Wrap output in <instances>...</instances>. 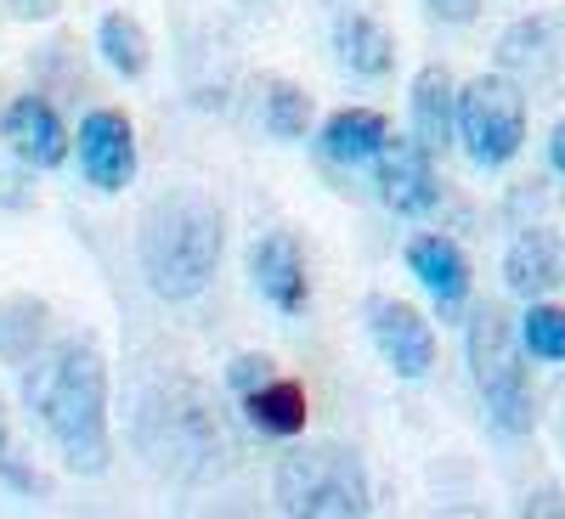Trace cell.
I'll return each instance as SVG.
<instances>
[{
  "mask_svg": "<svg viewBox=\"0 0 565 519\" xmlns=\"http://www.w3.org/2000/svg\"><path fill=\"white\" fill-rule=\"evenodd\" d=\"M266 379H277V367H271V356H232V367H226V385L238 390V396L260 390Z\"/></svg>",
  "mask_w": 565,
  "mask_h": 519,
  "instance_id": "obj_23",
  "label": "cell"
},
{
  "mask_svg": "<svg viewBox=\"0 0 565 519\" xmlns=\"http://www.w3.org/2000/svg\"><path fill=\"white\" fill-rule=\"evenodd\" d=\"M12 18H52L57 12V0H7Z\"/></svg>",
  "mask_w": 565,
  "mask_h": 519,
  "instance_id": "obj_25",
  "label": "cell"
},
{
  "mask_svg": "<svg viewBox=\"0 0 565 519\" xmlns=\"http://www.w3.org/2000/svg\"><path fill=\"white\" fill-rule=\"evenodd\" d=\"M249 282L282 316L306 311L311 282H306V255L295 244V231H266V238H255V249H249Z\"/></svg>",
  "mask_w": 565,
  "mask_h": 519,
  "instance_id": "obj_10",
  "label": "cell"
},
{
  "mask_svg": "<svg viewBox=\"0 0 565 519\" xmlns=\"http://www.w3.org/2000/svg\"><path fill=\"white\" fill-rule=\"evenodd\" d=\"M271 497L295 519H362L373 508L367 468L340 441H306L295 452H282Z\"/></svg>",
  "mask_w": 565,
  "mask_h": 519,
  "instance_id": "obj_4",
  "label": "cell"
},
{
  "mask_svg": "<svg viewBox=\"0 0 565 519\" xmlns=\"http://www.w3.org/2000/svg\"><path fill=\"white\" fill-rule=\"evenodd\" d=\"M503 282H509V294H521V300L554 294L559 282H565V255L554 244V231L526 226L521 238L509 244V255H503Z\"/></svg>",
  "mask_w": 565,
  "mask_h": 519,
  "instance_id": "obj_13",
  "label": "cell"
},
{
  "mask_svg": "<svg viewBox=\"0 0 565 519\" xmlns=\"http://www.w3.org/2000/svg\"><path fill=\"white\" fill-rule=\"evenodd\" d=\"M136 446L159 475L170 480H215L238 457V441H232L221 407L193 385V379H170L153 385L136 407Z\"/></svg>",
  "mask_w": 565,
  "mask_h": 519,
  "instance_id": "obj_2",
  "label": "cell"
},
{
  "mask_svg": "<svg viewBox=\"0 0 565 519\" xmlns=\"http://www.w3.org/2000/svg\"><path fill=\"white\" fill-rule=\"evenodd\" d=\"M334 52L362 79H385L396 68V40H391V29L373 18V12H345L334 23Z\"/></svg>",
  "mask_w": 565,
  "mask_h": 519,
  "instance_id": "obj_15",
  "label": "cell"
},
{
  "mask_svg": "<svg viewBox=\"0 0 565 519\" xmlns=\"http://www.w3.org/2000/svg\"><path fill=\"white\" fill-rule=\"evenodd\" d=\"M79 170L97 193H119L136 175V130L119 108H90L79 119Z\"/></svg>",
  "mask_w": 565,
  "mask_h": 519,
  "instance_id": "obj_8",
  "label": "cell"
},
{
  "mask_svg": "<svg viewBox=\"0 0 565 519\" xmlns=\"http://www.w3.org/2000/svg\"><path fill=\"white\" fill-rule=\"evenodd\" d=\"M391 141V130H385V119L373 113V108H345V113H334L322 125V159L328 164H373L380 159V148Z\"/></svg>",
  "mask_w": 565,
  "mask_h": 519,
  "instance_id": "obj_16",
  "label": "cell"
},
{
  "mask_svg": "<svg viewBox=\"0 0 565 519\" xmlns=\"http://www.w3.org/2000/svg\"><path fill=\"white\" fill-rule=\"evenodd\" d=\"M548 164L565 175V119H559V125H554V136H548Z\"/></svg>",
  "mask_w": 565,
  "mask_h": 519,
  "instance_id": "obj_26",
  "label": "cell"
},
{
  "mask_svg": "<svg viewBox=\"0 0 565 519\" xmlns=\"http://www.w3.org/2000/svg\"><path fill=\"white\" fill-rule=\"evenodd\" d=\"M97 52H103V63H108L119 79H141V74H148L153 45H148V29H141L136 18L108 12V18L97 23Z\"/></svg>",
  "mask_w": 565,
  "mask_h": 519,
  "instance_id": "obj_18",
  "label": "cell"
},
{
  "mask_svg": "<svg viewBox=\"0 0 565 519\" xmlns=\"http://www.w3.org/2000/svg\"><path fill=\"white\" fill-rule=\"evenodd\" d=\"M306 125H311V97L300 85H289V79H271V90H266V130L277 141H300Z\"/></svg>",
  "mask_w": 565,
  "mask_h": 519,
  "instance_id": "obj_20",
  "label": "cell"
},
{
  "mask_svg": "<svg viewBox=\"0 0 565 519\" xmlns=\"http://www.w3.org/2000/svg\"><path fill=\"white\" fill-rule=\"evenodd\" d=\"M380 198L396 215H430L441 198V181H436V153L418 148V141H385L380 148Z\"/></svg>",
  "mask_w": 565,
  "mask_h": 519,
  "instance_id": "obj_9",
  "label": "cell"
},
{
  "mask_svg": "<svg viewBox=\"0 0 565 519\" xmlns=\"http://www.w3.org/2000/svg\"><path fill=\"white\" fill-rule=\"evenodd\" d=\"M521 350L537 361H565V311L559 305H537L521 316Z\"/></svg>",
  "mask_w": 565,
  "mask_h": 519,
  "instance_id": "obj_21",
  "label": "cell"
},
{
  "mask_svg": "<svg viewBox=\"0 0 565 519\" xmlns=\"http://www.w3.org/2000/svg\"><path fill=\"white\" fill-rule=\"evenodd\" d=\"M221 244H226V226L210 198L164 193L141 215V238H136L141 277H148L159 300H199L221 266Z\"/></svg>",
  "mask_w": 565,
  "mask_h": 519,
  "instance_id": "obj_3",
  "label": "cell"
},
{
  "mask_svg": "<svg viewBox=\"0 0 565 519\" xmlns=\"http://www.w3.org/2000/svg\"><path fill=\"white\" fill-rule=\"evenodd\" d=\"M244 412L260 435H300L306 430V390L295 379H266L244 396Z\"/></svg>",
  "mask_w": 565,
  "mask_h": 519,
  "instance_id": "obj_17",
  "label": "cell"
},
{
  "mask_svg": "<svg viewBox=\"0 0 565 519\" xmlns=\"http://www.w3.org/2000/svg\"><path fill=\"white\" fill-rule=\"evenodd\" d=\"M469 367H476V390L487 401V418L498 435H532L537 423V390L521 361V339L498 305H481L469 316Z\"/></svg>",
  "mask_w": 565,
  "mask_h": 519,
  "instance_id": "obj_5",
  "label": "cell"
},
{
  "mask_svg": "<svg viewBox=\"0 0 565 519\" xmlns=\"http://www.w3.org/2000/svg\"><path fill=\"white\" fill-rule=\"evenodd\" d=\"M0 136H7V148L29 170H52V164L68 159V130H63L57 108L45 97H18L7 108V119H0Z\"/></svg>",
  "mask_w": 565,
  "mask_h": 519,
  "instance_id": "obj_11",
  "label": "cell"
},
{
  "mask_svg": "<svg viewBox=\"0 0 565 519\" xmlns=\"http://www.w3.org/2000/svg\"><path fill=\"white\" fill-rule=\"evenodd\" d=\"M407 266H413V277L424 282V294H430L447 316L463 311V300H469V260H463V249H458L452 238H441V231H424V238H413V244H407Z\"/></svg>",
  "mask_w": 565,
  "mask_h": 519,
  "instance_id": "obj_12",
  "label": "cell"
},
{
  "mask_svg": "<svg viewBox=\"0 0 565 519\" xmlns=\"http://www.w3.org/2000/svg\"><path fill=\"white\" fill-rule=\"evenodd\" d=\"M458 141L476 170H503L526 148V97L503 74H481L458 90Z\"/></svg>",
  "mask_w": 565,
  "mask_h": 519,
  "instance_id": "obj_6",
  "label": "cell"
},
{
  "mask_svg": "<svg viewBox=\"0 0 565 519\" xmlns=\"http://www.w3.org/2000/svg\"><path fill=\"white\" fill-rule=\"evenodd\" d=\"M452 130H458V90L447 68H424L413 79V141L430 153L452 148Z\"/></svg>",
  "mask_w": 565,
  "mask_h": 519,
  "instance_id": "obj_14",
  "label": "cell"
},
{
  "mask_svg": "<svg viewBox=\"0 0 565 519\" xmlns=\"http://www.w3.org/2000/svg\"><path fill=\"white\" fill-rule=\"evenodd\" d=\"M367 334L373 345H380V356L391 361L396 379H430V367H436V334H430V322H424L407 300H385V294H373L367 300Z\"/></svg>",
  "mask_w": 565,
  "mask_h": 519,
  "instance_id": "obj_7",
  "label": "cell"
},
{
  "mask_svg": "<svg viewBox=\"0 0 565 519\" xmlns=\"http://www.w3.org/2000/svg\"><path fill=\"white\" fill-rule=\"evenodd\" d=\"M0 486H12L18 497H45V475L18 452V441L7 430V412H0Z\"/></svg>",
  "mask_w": 565,
  "mask_h": 519,
  "instance_id": "obj_22",
  "label": "cell"
},
{
  "mask_svg": "<svg viewBox=\"0 0 565 519\" xmlns=\"http://www.w3.org/2000/svg\"><path fill=\"white\" fill-rule=\"evenodd\" d=\"M23 401L74 475H108V361L97 339H57L23 367Z\"/></svg>",
  "mask_w": 565,
  "mask_h": 519,
  "instance_id": "obj_1",
  "label": "cell"
},
{
  "mask_svg": "<svg viewBox=\"0 0 565 519\" xmlns=\"http://www.w3.org/2000/svg\"><path fill=\"white\" fill-rule=\"evenodd\" d=\"M45 316L52 311H45L40 300H29V294L0 305V356H7L12 367H29L45 350Z\"/></svg>",
  "mask_w": 565,
  "mask_h": 519,
  "instance_id": "obj_19",
  "label": "cell"
},
{
  "mask_svg": "<svg viewBox=\"0 0 565 519\" xmlns=\"http://www.w3.org/2000/svg\"><path fill=\"white\" fill-rule=\"evenodd\" d=\"M424 7H430L441 23H469V18L481 12V0H424Z\"/></svg>",
  "mask_w": 565,
  "mask_h": 519,
  "instance_id": "obj_24",
  "label": "cell"
}]
</instances>
